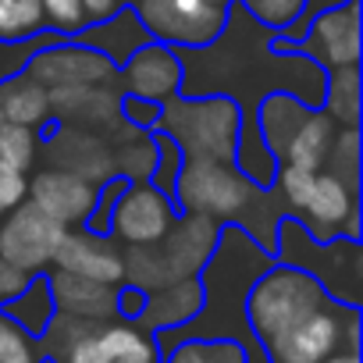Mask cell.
Returning <instances> with one entry per match:
<instances>
[{
    "mask_svg": "<svg viewBox=\"0 0 363 363\" xmlns=\"http://www.w3.org/2000/svg\"><path fill=\"white\" fill-rule=\"evenodd\" d=\"M320 363H359V352H352V349H335L328 359H320Z\"/></svg>",
    "mask_w": 363,
    "mask_h": 363,
    "instance_id": "f35d334b",
    "label": "cell"
},
{
    "mask_svg": "<svg viewBox=\"0 0 363 363\" xmlns=\"http://www.w3.org/2000/svg\"><path fill=\"white\" fill-rule=\"evenodd\" d=\"M121 111V96L107 86V82H96V86H57L50 89V114L65 118L68 125H114Z\"/></svg>",
    "mask_w": 363,
    "mask_h": 363,
    "instance_id": "ffe728a7",
    "label": "cell"
},
{
    "mask_svg": "<svg viewBox=\"0 0 363 363\" xmlns=\"http://www.w3.org/2000/svg\"><path fill=\"white\" fill-rule=\"evenodd\" d=\"M324 100H328V118L331 121H342L349 128L356 125V118H359V72H356V65L331 68Z\"/></svg>",
    "mask_w": 363,
    "mask_h": 363,
    "instance_id": "4316f807",
    "label": "cell"
},
{
    "mask_svg": "<svg viewBox=\"0 0 363 363\" xmlns=\"http://www.w3.org/2000/svg\"><path fill=\"white\" fill-rule=\"evenodd\" d=\"M171 221H174V211H171L167 193L146 186V182H128L114 200L107 228H114V235L128 246H153L164 239Z\"/></svg>",
    "mask_w": 363,
    "mask_h": 363,
    "instance_id": "9c48e42d",
    "label": "cell"
},
{
    "mask_svg": "<svg viewBox=\"0 0 363 363\" xmlns=\"http://www.w3.org/2000/svg\"><path fill=\"white\" fill-rule=\"evenodd\" d=\"M26 281H29V274H22L18 267H11L4 257H0V303H8L15 292H22Z\"/></svg>",
    "mask_w": 363,
    "mask_h": 363,
    "instance_id": "d590c367",
    "label": "cell"
},
{
    "mask_svg": "<svg viewBox=\"0 0 363 363\" xmlns=\"http://www.w3.org/2000/svg\"><path fill=\"white\" fill-rule=\"evenodd\" d=\"M157 167V143L143 132H135L118 153H114V171H121L128 182H146Z\"/></svg>",
    "mask_w": 363,
    "mask_h": 363,
    "instance_id": "f1b7e54d",
    "label": "cell"
},
{
    "mask_svg": "<svg viewBox=\"0 0 363 363\" xmlns=\"http://www.w3.org/2000/svg\"><path fill=\"white\" fill-rule=\"evenodd\" d=\"M160 132L174 139L182 157H203V160H235L242 114L228 96H189V100H164L157 114Z\"/></svg>",
    "mask_w": 363,
    "mask_h": 363,
    "instance_id": "3957f363",
    "label": "cell"
},
{
    "mask_svg": "<svg viewBox=\"0 0 363 363\" xmlns=\"http://www.w3.org/2000/svg\"><path fill=\"white\" fill-rule=\"evenodd\" d=\"M328 167H331V174L335 178H342L345 186L356 193V167H359V135L352 132V128H345L342 135H335L331 139V146H328Z\"/></svg>",
    "mask_w": 363,
    "mask_h": 363,
    "instance_id": "1f68e13d",
    "label": "cell"
},
{
    "mask_svg": "<svg viewBox=\"0 0 363 363\" xmlns=\"http://www.w3.org/2000/svg\"><path fill=\"white\" fill-rule=\"evenodd\" d=\"M29 203L40 207L47 218H54L57 225H82L89 221L93 207H96V189L93 182L72 174V171H61V167H47L33 178L29 186Z\"/></svg>",
    "mask_w": 363,
    "mask_h": 363,
    "instance_id": "4fadbf2b",
    "label": "cell"
},
{
    "mask_svg": "<svg viewBox=\"0 0 363 363\" xmlns=\"http://www.w3.org/2000/svg\"><path fill=\"white\" fill-rule=\"evenodd\" d=\"M342 303H328L320 310H313L310 317H303L296 328H289L274 345H267V359L271 363H320L328 359L335 349H342V320H345Z\"/></svg>",
    "mask_w": 363,
    "mask_h": 363,
    "instance_id": "30bf717a",
    "label": "cell"
},
{
    "mask_svg": "<svg viewBox=\"0 0 363 363\" xmlns=\"http://www.w3.org/2000/svg\"><path fill=\"white\" fill-rule=\"evenodd\" d=\"M335 139V121L328 114H317L310 111L299 128L292 132V139L285 143L281 150V160L285 164H296V167H320L324 157H328V146Z\"/></svg>",
    "mask_w": 363,
    "mask_h": 363,
    "instance_id": "d4e9b609",
    "label": "cell"
},
{
    "mask_svg": "<svg viewBox=\"0 0 363 363\" xmlns=\"http://www.w3.org/2000/svg\"><path fill=\"white\" fill-rule=\"evenodd\" d=\"M143 303H146V292L128 285V289H118V317H139L143 313Z\"/></svg>",
    "mask_w": 363,
    "mask_h": 363,
    "instance_id": "8d00e7d4",
    "label": "cell"
},
{
    "mask_svg": "<svg viewBox=\"0 0 363 363\" xmlns=\"http://www.w3.org/2000/svg\"><path fill=\"white\" fill-rule=\"evenodd\" d=\"M100 22H104V26L82 33V43L93 47L96 54H104L107 61H128V57L146 43V36H150L146 26L139 22V15H135L132 8L114 11V15H107V18H100Z\"/></svg>",
    "mask_w": 363,
    "mask_h": 363,
    "instance_id": "44dd1931",
    "label": "cell"
},
{
    "mask_svg": "<svg viewBox=\"0 0 363 363\" xmlns=\"http://www.w3.org/2000/svg\"><path fill=\"white\" fill-rule=\"evenodd\" d=\"M200 306H203L200 278H174V281L146 292L143 313L135 320L150 331H171V328H182L186 320H193L200 313Z\"/></svg>",
    "mask_w": 363,
    "mask_h": 363,
    "instance_id": "d6986e66",
    "label": "cell"
},
{
    "mask_svg": "<svg viewBox=\"0 0 363 363\" xmlns=\"http://www.w3.org/2000/svg\"><path fill=\"white\" fill-rule=\"evenodd\" d=\"M303 54H310V61H324L328 68H349L359 61V4L356 0H345V4H335L313 15Z\"/></svg>",
    "mask_w": 363,
    "mask_h": 363,
    "instance_id": "5bb4252c",
    "label": "cell"
},
{
    "mask_svg": "<svg viewBox=\"0 0 363 363\" xmlns=\"http://www.w3.org/2000/svg\"><path fill=\"white\" fill-rule=\"evenodd\" d=\"M271 267V253L264 246H257L242 228H228L221 232L211 260L203 264V306L193 320H186L182 328L160 331V345L164 356L174 342L182 338H232L242 345L246 363H271L267 349L257 342L250 320H246V296L250 285Z\"/></svg>",
    "mask_w": 363,
    "mask_h": 363,
    "instance_id": "6da1fadb",
    "label": "cell"
},
{
    "mask_svg": "<svg viewBox=\"0 0 363 363\" xmlns=\"http://www.w3.org/2000/svg\"><path fill=\"white\" fill-rule=\"evenodd\" d=\"M0 313L11 317L22 331H29L33 338L43 335V328L50 324V317L57 313L54 296H50V281L47 278H33L22 285V292H15L8 303H0Z\"/></svg>",
    "mask_w": 363,
    "mask_h": 363,
    "instance_id": "cb8c5ba5",
    "label": "cell"
},
{
    "mask_svg": "<svg viewBox=\"0 0 363 363\" xmlns=\"http://www.w3.org/2000/svg\"><path fill=\"white\" fill-rule=\"evenodd\" d=\"M121 4H125V0H121Z\"/></svg>",
    "mask_w": 363,
    "mask_h": 363,
    "instance_id": "b9f144b4",
    "label": "cell"
},
{
    "mask_svg": "<svg viewBox=\"0 0 363 363\" xmlns=\"http://www.w3.org/2000/svg\"><path fill=\"white\" fill-rule=\"evenodd\" d=\"M125 86L132 96L139 100H153L164 104L178 93L182 86V61L174 57V50L157 47V43H143L128 61H125Z\"/></svg>",
    "mask_w": 363,
    "mask_h": 363,
    "instance_id": "2e32d148",
    "label": "cell"
},
{
    "mask_svg": "<svg viewBox=\"0 0 363 363\" xmlns=\"http://www.w3.org/2000/svg\"><path fill=\"white\" fill-rule=\"evenodd\" d=\"M29 75L40 79L47 89L57 86H96V82H111L114 79V61H107L104 54H96L86 43H47L40 54H33L29 61Z\"/></svg>",
    "mask_w": 363,
    "mask_h": 363,
    "instance_id": "8fae6325",
    "label": "cell"
},
{
    "mask_svg": "<svg viewBox=\"0 0 363 363\" xmlns=\"http://www.w3.org/2000/svg\"><path fill=\"white\" fill-rule=\"evenodd\" d=\"M167 363H246V352L232 338H182L167 349Z\"/></svg>",
    "mask_w": 363,
    "mask_h": 363,
    "instance_id": "484cf974",
    "label": "cell"
},
{
    "mask_svg": "<svg viewBox=\"0 0 363 363\" xmlns=\"http://www.w3.org/2000/svg\"><path fill=\"white\" fill-rule=\"evenodd\" d=\"M218 239H221V228H218V221L207 218V214L186 211V218L171 221V228L164 232V239L153 242V253H157V260H160L164 281H174V278H200V271H203V264L211 260Z\"/></svg>",
    "mask_w": 363,
    "mask_h": 363,
    "instance_id": "ba28073f",
    "label": "cell"
},
{
    "mask_svg": "<svg viewBox=\"0 0 363 363\" xmlns=\"http://www.w3.org/2000/svg\"><path fill=\"white\" fill-rule=\"evenodd\" d=\"M214 4H221V8H228V0H214Z\"/></svg>",
    "mask_w": 363,
    "mask_h": 363,
    "instance_id": "ab89813d",
    "label": "cell"
},
{
    "mask_svg": "<svg viewBox=\"0 0 363 363\" xmlns=\"http://www.w3.org/2000/svg\"><path fill=\"white\" fill-rule=\"evenodd\" d=\"M157 359H160V349L143 328L96 324L65 352L61 363H157Z\"/></svg>",
    "mask_w": 363,
    "mask_h": 363,
    "instance_id": "7c38bea8",
    "label": "cell"
},
{
    "mask_svg": "<svg viewBox=\"0 0 363 363\" xmlns=\"http://www.w3.org/2000/svg\"><path fill=\"white\" fill-rule=\"evenodd\" d=\"M0 363H40V349L29 331L0 313Z\"/></svg>",
    "mask_w": 363,
    "mask_h": 363,
    "instance_id": "d6a6232c",
    "label": "cell"
},
{
    "mask_svg": "<svg viewBox=\"0 0 363 363\" xmlns=\"http://www.w3.org/2000/svg\"><path fill=\"white\" fill-rule=\"evenodd\" d=\"M278 186H281V196L289 200V207H296L310 221L306 228L317 242L335 239L349 225V218H356V193L331 171L285 164Z\"/></svg>",
    "mask_w": 363,
    "mask_h": 363,
    "instance_id": "5b68a950",
    "label": "cell"
},
{
    "mask_svg": "<svg viewBox=\"0 0 363 363\" xmlns=\"http://www.w3.org/2000/svg\"><path fill=\"white\" fill-rule=\"evenodd\" d=\"M47 281H50L54 306L61 313H72V317H82V320H96V324L118 317V285L79 278V274H68V271H54Z\"/></svg>",
    "mask_w": 363,
    "mask_h": 363,
    "instance_id": "ac0fdd59",
    "label": "cell"
},
{
    "mask_svg": "<svg viewBox=\"0 0 363 363\" xmlns=\"http://www.w3.org/2000/svg\"><path fill=\"white\" fill-rule=\"evenodd\" d=\"M47 157L61 171H72V174H79L86 182H100V178H111L114 174V153H111V146L100 135H93V132H86L79 125H65L57 132V139L47 143Z\"/></svg>",
    "mask_w": 363,
    "mask_h": 363,
    "instance_id": "e0dca14e",
    "label": "cell"
},
{
    "mask_svg": "<svg viewBox=\"0 0 363 363\" xmlns=\"http://www.w3.org/2000/svg\"><path fill=\"white\" fill-rule=\"evenodd\" d=\"M306 114H310V107H306V100H299V96L274 93V96L264 100L257 125H260V139L267 143L271 157H281L285 143L292 139V132L299 128V121H303Z\"/></svg>",
    "mask_w": 363,
    "mask_h": 363,
    "instance_id": "603a6c76",
    "label": "cell"
},
{
    "mask_svg": "<svg viewBox=\"0 0 363 363\" xmlns=\"http://www.w3.org/2000/svg\"><path fill=\"white\" fill-rule=\"evenodd\" d=\"M26 193H29L26 171H18V167L0 160V214H8L18 203H26Z\"/></svg>",
    "mask_w": 363,
    "mask_h": 363,
    "instance_id": "e575fe53",
    "label": "cell"
},
{
    "mask_svg": "<svg viewBox=\"0 0 363 363\" xmlns=\"http://www.w3.org/2000/svg\"><path fill=\"white\" fill-rule=\"evenodd\" d=\"M118 8H121V0H82V11H86V18H93V22L114 15Z\"/></svg>",
    "mask_w": 363,
    "mask_h": 363,
    "instance_id": "74e56055",
    "label": "cell"
},
{
    "mask_svg": "<svg viewBox=\"0 0 363 363\" xmlns=\"http://www.w3.org/2000/svg\"><path fill=\"white\" fill-rule=\"evenodd\" d=\"M171 193L178 196V203L193 211V214H207L214 221H232L242 218V225L260 239L264 250L274 246V228L278 218L267 207L264 193L257 189V182H250L246 174H239L232 164L225 160H203V157H186L174 174Z\"/></svg>",
    "mask_w": 363,
    "mask_h": 363,
    "instance_id": "7a4b0ae2",
    "label": "cell"
},
{
    "mask_svg": "<svg viewBox=\"0 0 363 363\" xmlns=\"http://www.w3.org/2000/svg\"><path fill=\"white\" fill-rule=\"evenodd\" d=\"M0 160L18 167V171H29L33 160H36V135H33V128L4 121V128H0Z\"/></svg>",
    "mask_w": 363,
    "mask_h": 363,
    "instance_id": "4dcf8cb0",
    "label": "cell"
},
{
    "mask_svg": "<svg viewBox=\"0 0 363 363\" xmlns=\"http://www.w3.org/2000/svg\"><path fill=\"white\" fill-rule=\"evenodd\" d=\"M139 22L150 36L178 47H207L221 36L228 8L214 0H139Z\"/></svg>",
    "mask_w": 363,
    "mask_h": 363,
    "instance_id": "8992f818",
    "label": "cell"
},
{
    "mask_svg": "<svg viewBox=\"0 0 363 363\" xmlns=\"http://www.w3.org/2000/svg\"><path fill=\"white\" fill-rule=\"evenodd\" d=\"M0 118L11 125L36 128L50 118V89L33 75H15L0 86Z\"/></svg>",
    "mask_w": 363,
    "mask_h": 363,
    "instance_id": "7402d4cb",
    "label": "cell"
},
{
    "mask_svg": "<svg viewBox=\"0 0 363 363\" xmlns=\"http://www.w3.org/2000/svg\"><path fill=\"white\" fill-rule=\"evenodd\" d=\"M54 267L68 271V274H79V278L107 281V285L125 281L121 253L107 239H100L96 232H65V239L54 253Z\"/></svg>",
    "mask_w": 363,
    "mask_h": 363,
    "instance_id": "9a60e30c",
    "label": "cell"
},
{
    "mask_svg": "<svg viewBox=\"0 0 363 363\" xmlns=\"http://www.w3.org/2000/svg\"><path fill=\"white\" fill-rule=\"evenodd\" d=\"M320 306H328V292L320 289V281L292 264H278V267H267L250 285L246 320H250L257 342L267 349L289 328H296L303 317H310Z\"/></svg>",
    "mask_w": 363,
    "mask_h": 363,
    "instance_id": "277c9868",
    "label": "cell"
},
{
    "mask_svg": "<svg viewBox=\"0 0 363 363\" xmlns=\"http://www.w3.org/2000/svg\"><path fill=\"white\" fill-rule=\"evenodd\" d=\"M65 225L47 218L33 203H18L8 211L4 225H0V257L22 274H40L47 264H54V253L65 239Z\"/></svg>",
    "mask_w": 363,
    "mask_h": 363,
    "instance_id": "52a82bcc",
    "label": "cell"
},
{
    "mask_svg": "<svg viewBox=\"0 0 363 363\" xmlns=\"http://www.w3.org/2000/svg\"><path fill=\"white\" fill-rule=\"evenodd\" d=\"M43 22L40 0H0V40H29L43 29Z\"/></svg>",
    "mask_w": 363,
    "mask_h": 363,
    "instance_id": "83f0119b",
    "label": "cell"
},
{
    "mask_svg": "<svg viewBox=\"0 0 363 363\" xmlns=\"http://www.w3.org/2000/svg\"><path fill=\"white\" fill-rule=\"evenodd\" d=\"M239 8L274 33H289L306 11V0H239Z\"/></svg>",
    "mask_w": 363,
    "mask_h": 363,
    "instance_id": "f546056e",
    "label": "cell"
},
{
    "mask_svg": "<svg viewBox=\"0 0 363 363\" xmlns=\"http://www.w3.org/2000/svg\"><path fill=\"white\" fill-rule=\"evenodd\" d=\"M40 8H43V18H50V26L61 33H79L89 22L82 11V0H40Z\"/></svg>",
    "mask_w": 363,
    "mask_h": 363,
    "instance_id": "836d02e7",
    "label": "cell"
},
{
    "mask_svg": "<svg viewBox=\"0 0 363 363\" xmlns=\"http://www.w3.org/2000/svg\"><path fill=\"white\" fill-rule=\"evenodd\" d=\"M0 128H4V118H0Z\"/></svg>",
    "mask_w": 363,
    "mask_h": 363,
    "instance_id": "60d3db41",
    "label": "cell"
}]
</instances>
